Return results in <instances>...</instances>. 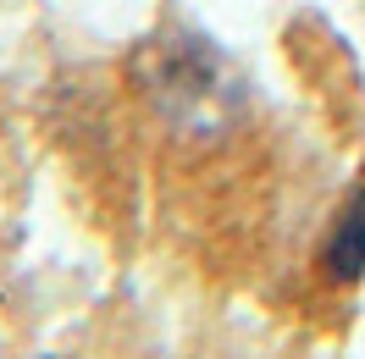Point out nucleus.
I'll use <instances>...</instances> for the list:
<instances>
[{
  "label": "nucleus",
  "mask_w": 365,
  "mask_h": 359,
  "mask_svg": "<svg viewBox=\"0 0 365 359\" xmlns=\"http://www.w3.org/2000/svg\"><path fill=\"white\" fill-rule=\"evenodd\" d=\"M150 89L166 100V111L178 122L210 116L222 105V61L210 56L200 39H166L155 50V72H150Z\"/></svg>",
  "instance_id": "1"
},
{
  "label": "nucleus",
  "mask_w": 365,
  "mask_h": 359,
  "mask_svg": "<svg viewBox=\"0 0 365 359\" xmlns=\"http://www.w3.org/2000/svg\"><path fill=\"white\" fill-rule=\"evenodd\" d=\"M321 266L332 282H360L365 271V188L349 194V204L338 210V222L327 232V249H321Z\"/></svg>",
  "instance_id": "2"
}]
</instances>
